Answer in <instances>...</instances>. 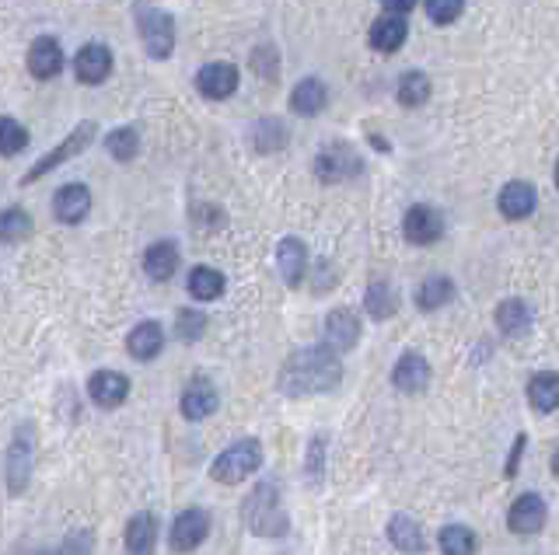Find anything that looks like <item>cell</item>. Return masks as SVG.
Masks as SVG:
<instances>
[{
	"label": "cell",
	"instance_id": "cell-1",
	"mask_svg": "<svg viewBox=\"0 0 559 555\" xmlns=\"http://www.w3.org/2000/svg\"><path fill=\"white\" fill-rule=\"evenodd\" d=\"M343 381V364L339 353L329 346H304V350L290 353L287 364L280 367V391L290 398L304 395H325V391L339 388Z\"/></svg>",
	"mask_w": 559,
	"mask_h": 555
},
{
	"label": "cell",
	"instance_id": "cell-2",
	"mask_svg": "<svg viewBox=\"0 0 559 555\" xmlns=\"http://www.w3.org/2000/svg\"><path fill=\"white\" fill-rule=\"evenodd\" d=\"M242 514H245V528L259 538H283L290 528L287 510H283V500L273 482H259V486L252 489Z\"/></svg>",
	"mask_w": 559,
	"mask_h": 555
},
{
	"label": "cell",
	"instance_id": "cell-3",
	"mask_svg": "<svg viewBox=\"0 0 559 555\" xmlns=\"http://www.w3.org/2000/svg\"><path fill=\"white\" fill-rule=\"evenodd\" d=\"M259 465H263V444L245 437V440H235L228 451L217 454L214 465H210V475H214V482H221V486H238V482H245L249 475H256Z\"/></svg>",
	"mask_w": 559,
	"mask_h": 555
},
{
	"label": "cell",
	"instance_id": "cell-4",
	"mask_svg": "<svg viewBox=\"0 0 559 555\" xmlns=\"http://www.w3.org/2000/svg\"><path fill=\"white\" fill-rule=\"evenodd\" d=\"M32 468H35V426L32 423H18L11 437V447H7L4 458V482L7 493L21 496L32 482Z\"/></svg>",
	"mask_w": 559,
	"mask_h": 555
},
{
	"label": "cell",
	"instance_id": "cell-5",
	"mask_svg": "<svg viewBox=\"0 0 559 555\" xmlns=\"http://www.w3.org/2000/svg\"><path fill=\"white\" fill-rule=\"evenodd\" d=\"M95 130H98V123H77L74 130L63 137V144L60 147H53V151L46 154V158H39L35 161L32 168H28L25 175H21V185H32V182H39L42 175H49L53 168H60V165H67L70 158H77L81 151H88L91 147V140H95Z\"/></svg>",
	"mask_w": 559,
	"mask_h": 555
},
{
	"label": "cell",
	"instance_id": "cell-6",
	"mask_svg": "<svg viewBox=\"0 0 559 555\" xmlns=\"http://www.w3.org/2000/svg\"><path fill=\"white\" fill-rule=\"evenodd\" d=\"M315 175H318V182H325V185L360 179V175H364V158H360L350 144H339L336 140V144H325L322 151H318Z\"/></svg>",
	"mask_w": 559,
	"mask_h": 555
},
{
	"label": "cell",
	"instance_id": "cell-7",
	"mask_svg": "<svg viewBox=\"0 0 559 555\" xmlns=\"http://www.w3.org/2000/svg\"><path fill=\"white\" fill-rule=\"evenodd\" d=\"M140 39H144V49L151 60H168L175 49V21L168 11H158V7H144L140 11Z\"/></svg>",
	"mask_w": 559,
	"mask_h": 555
},
{
	"label": "cell",
	"instance_id": "cell-8",
	"mask_svg": "<svg viewBox=\"0 0 559 555\" xmlns=\"http://www.w3.org/2000/svg\"><path fill=\"white\" fill-rule=\"evenodd\" d=\"M207 535H210V514L200 507H189L172 521L168 545H172V552H193L207 542Z\"/></svg>",
	"mask_w": 559,
	"mask_h": 555
},
{
	"label": "cell",
	"instance_id": "cell-9",
	"mask_svg": "<svg viewBox=\"0 0 559 555\" xmlns=\"http://www.w3.org/2000/svg\"><path fill=\"white\" fill-rule=\"evenodd\" d=\"M402 231H406V241H413V245H434V241H441L444 234V217L437 206H427V203H416L406 210V220H402Z\"/></svg>",
	"mask_w": 559,
	"mask_h": 555
},
{
	"label": "cell",
	"instance_id": "cell-10",
	"mask_svg": "<svg viewBox=\"0 0 559 555\" xmlns=\"http://www.w3.org/2000/svg\"><path fill=\"white\" fill-rule=\"evenodd\" d=\"M217 405H221V395H217L214 381H210V377H193V381L186 384V391H182L179 409L189 423H200V419L214 416Z\"/></svg>",
	"mask_w": 559,
	"mask_h": 555
},
{
	"label": "cell",
	"instance_id": "cell-11",
	"mask_svg": "<svg viewBox=\"0 0 559 555\" xmlns=\"http://www.w3.org/2000/svg\"><path fill=\"white\" fill-rule=\"evenodd\" d=\"M507 524L514 535H539L546 528V500L539 493H521L507 510Z\"/></svg>",
	"mask_w": 559,
	"mask_h": 555
},
{
	"label": "cell",
	"instance_id": "cell-12",
	"mask_svg": "<svg viewBox=\"0 0 559 555\" xmlns=\"http://www.w3.org/2000/svg\"><path fill=\"white\" fill-rule=\"evenodd\" d=\"M360 343V318L350 308H332L325 315V346L336 353H346Z\"/></svg>",
	"mask_w": 559,
	"mask_h": 555
},
{
	"label": "cell",
	"instance_id": "cell-13",
	"mask_svg": "<svg viewBox=\"0 0 559 555\" xmlns=\"http://www.w3.org/2000/svg\"><path fill=\"white\" fill-rule=\"evenodd\" d=\"M196 88L210 102H224L228 95L238 91V67L235 63H207V67L196 74Z\"/></svg>",
	"mask_w": 559,
	"mask_h": 555
},
{
	"label": "cell",
	"instance_id": "cell-14",
	"mask_svg": "<svg viewBox=\"0 0 559 555\" xmlns=\"http://www.w3.org/2000/svg\"><path fill=\"white\" fill-rule=\"evenodd\" d=\"M88 395L102 409H116V405H123L130 398V377L119 374V370H98L88 381Z\"/></svg>",
	"mask_w": 559,
	"mask_h": 555
},
{
	"label": "cell",
	"instance_id": "cell-15",
	"mask_svg": "<svg viewBox=\"0 0 559 555\" xmlns=\"http://www.w3.org/2000/svg\"><path fill=\"white\" fill-rule=\"evenodd\" d=\"M91 210V192L81 182H67L53 192V213L63 224H81Z\"/></svg>",
	"mask_w": 559,
	"mask_h": 555
},
{
	"label": "cell",
	"instance_id": "cell-16",
	"mask_svg": "<svg viewBox=\"0 0 559 555\" xmlns=\"http://www.w3.org/2000/svg\"><path fill=\"white\" fill-rule=\"evenodd\" d=\"M74 70L84 84H102L112 74V53L105 42H88L81 53L74 56Z\"/></svg>",
	"mask_w": 559,
	"mask_h": 555
},
{
	"label": "cell",
	"instance_id": "cell-17",
	"mask_svg": "<svg viewBox=\"0 0 559 555\" xmlns=\"http://www.w3.org/2000/svg\"><path fill=\"white\" fill-rule=\"evenodd\" d=\"M392 384L399 391H406V395H420L423 388L430 384V364L427 357H420V353H402L399 364L392 370Z\"/></svg>",
	"mask_w": 559,
	"mask_h": 555
},
{
	"label": "cell",
	"instance_id": "cell-18",
	"mask_svg": "<svg viewBox=\"0 0 559 555\" xmlns=\"http://www.w3.org/2000/svg\"><path fill=\"white\" fill-rule=\"evenodd\" d=\"M60 67H63L60 42H56L53 35H39V39L32 42V49H28V70H32V77L49 81V77L60 74Z\"/></svg>",
	"mask_w": 559,
	"mask_h": 555
},
{
	"label": "cell",
	"instance_id": "cell-19",
	"mask_svg": "<svg viewBox=\"0 0 559 555\" xmlns=\"http://www.w3.org/2000/svg\"><path fill=\"white\" fill-rule=\"evenodd\" d=\"M532 322H535L532 308H528V301H521V297H507V301L497 304V329L504 332L507 339H521L532 329Z\"/></svg>",
	"mask_w": 559,
	"mask_h": 555
},
{
	"label": "cell",
	"instance_id": "cell-20",
	"mask_svg": "<svg viewBox=\"0 0 559 555\" xmlns=\"http://www.w3.org/2000/svg\"><path fill=\"white\" fill-rule=\"evenodd\" d=\"M388 542L406 555L427 552V535H423V528L409 514H395L392 521H388Z\"/></svg>",
	"mask_w": 559,
	"mask_h": 555
},
{
	"label": "cell",
	"instance_id": "cell-21",
	"mask_svg": "<svg viewBox=\"0 0 559 555\" xmlns=\"http://www.w3.org/2000/svg\"><path fill=\"white\" fill-rule=\"evenodd\" d=\"M535 203H539V196H535V189L528 182H507L504 189H500L497 196V206L500 213H504L507 220H525L528 213L535 210Z\"/></svg>",
	"mask_w": 559,
	"mask_h": 555
},
{
	"label": "cell",
	"instance_id": "cell-22",
	"mask_svg": "<svg viewBox=\"0 0 559 555\" xmlns=\"http://www.w3.org/2000/svg\"><path fill=\"white\" fill-rule=\"evenodd\" d=\"M277 266L287 287H297L304 280V269H308V248L301 238H283L277 245Z\"/></svg>",
	"mask_w": 559,
	"mask_h": 555
},
{
	"label": "cell",
	"instance_id": "cell-23",
	"mask_svg": "<svg viewBox=\"0 0 559 555\" xmlns=\"http://www.w3.org/2000/svg\"><path fill=\"white\" fill-rule=\"evenodd\" d=\"M158 542V517L140 510L126 521V552L130 555H151Z\"/></svg>",
	"mask_w": 559,
	"mask_h": 555
},
{
	"label": "cell",
	"instance_id": "cell-24",
	"mask_svg": "<svg viewBox=\"0 0 559 555\" xmlns=\"http://www.w3.org/2000/svg\"><path fill=\"white\" fill-rule=\"evenodd\" d=\"M126 350H130L133 360H154L161 350H165V329L158 322H140L137 329L126 336Z\"/></svg>",
	"mask_w": 559,
	"mask_h": 555
},
{
	"label": "cell",
	"instance_id": "cell-25",
	"mask_svg": "<svg viewBox=\"0 0 559 555\" xmlns=\"http://www.w3.org/2000/svg\"><path fill=\"white\" fill-rule=\"evenodd\" d=\"M325 102H329V91H325V84L318 81V77H304V81H297L294 91H290V109L304 119L318 116V112L325 109Z\"/></svg>",
	"mask_w": 559,
	"mask_h": 555
},
{
	"label": "cell",
	"instance_id": "cell-26",
	"mask_svg": "<svg viewBox=\"0 0 559 555\" xmlns=\"http://www.w3.org/2000/svg\"><path fill=\"white\" fill-rule=\"evenodd\" d=\"M409 35V25L402 14H385V18H378L371 25V46L378 49V53H395V49L406 42Z\"/></svg>",
	"mask_w": 559,
	"mask_h": 555
},
{
	"label": "cell",
	"instance_id": "cell-27",
	"mask_svg": "<svg viewBox=\"0 0 559 555\" xmlns=\"http://www.w3.org/2000/svg\"><path fill=\"white\" fill-rule=\"evenodd\" d=\"M528 402H532V409L542 412V416L559 409V377L553 370L532 374V381H528Z\"/></svg>",
	"mask_w": 559,
	"mask_h": 555
},
{
	"label": "cell",
	"instance_id": "cell-28",
	"mask_svg": "<svg viewBox=\"0 0 559 555\" xmlns=\"http://www.w3.org/2000/svg\"><path fill=\"white\" fill-rule=\"evenodd\" d=\"M144 269H147V276L158 283L172 280L175 269H179V248H175L172 241H154L144 255Z\"/></svg>",
	"mask_w": 559,
	"mask_h": 555
},
{
	"label": "cell",
	"instance_id": "cell-29",
	"mask_svg": "<svg viewBox=\"0 0 559 555\" xmlns=\"http://www.w3.org/2000/svg\"><path fill=\"white\" fill-rule=\"evenodd\" d=\"M249 144L256 147L259 154H277V151H283V147L290 144V133H287V126H283L280 119L266 116V119H259V123L252 126Z\"/></svg>",
	"mask_w": 559,
	"mask_h": 555
},
{
	"label": "cell",
	"instance_id": "cell-30",
	"mask_svg": "<svg viewBox=\"0 0 559 555\" xmlns=\"http://www.w3.org/2000/svg\"><path fill=\"white\" fill-rule=\"evenodd\" d=\"M451 297H455V283H451L448 276H430V280H423L420 290H416V308L437 311V308H444Z\"/></svg>",
	"mask_w": 559,
	"mask_h": 555
},
{
	"label": "cell",
	"instance_id": "cell-31",
	"mask_svg": "<svg viewBox=\"0 0 559 555\" xmlns=\"http://www.w3.org/2000/svg\"><path fill=\"white\" fill-rule=\"evenodd\" d=\"M189 294H193L196 301H217V297L224 294V273L214 266H196L193 273H189Z\"/></svg>",
	"mask_w": 559,
	"mask_h": 555
},
{
	"label": "cell",
	"instance_id": "cell-32",
	"mask_svg": "<svg viewBox=\"0 0 559 555\" xmlns=\"http://www.w3.org/2000/svg\"><path fill=\"white\" fill-rule=\"evenodd\" d=\"M364 308H367V315H371L374 322H385V318H392L395 311H399V297H395V290L388 287L385 280H378V283H371V287H367Z\"/></svg>",
	"mask_w": 559,
	"mask_h": 555
},
{
	"label": "cell",
	"instance_id": "cell-33",
	"mask_svg": "<svg viewBox=\"0 0 559 555\" xmlns=\"http://www.w3.org/2000/svg\"><path fill=\"white\" fill-rule=\"evenodd\" d=\"M437 545H441L444 555H476L479 538L469 524H448V528L441 531V538H437Z\"/></svg>",
	"mask_w": 559,
	"mask_h": 555
},
{
	"label": "cell",
	"instance_id": "cell-34",
	"mask_svg": "<svg viewBox=\"0 0 559 555\" xmlns=\"http://www.w3.org/2000/svg\"><path fill=\"white\" fill-rule=\"evenodd\" d=\"M28 234H32V217H28L21 206H7V210H0V241H7V245H21Z\"/></svg>",
	"mask_w": 559,
	"mask_h": 555
},
{
	"label": "cell",
	"instance_id": "cell-35",
	"mask_svg": "<svg viewBox=\"0 0 559 555\" xmlns=\"http://www.w3.org/2000/svg\"><path fill=\"white\" fill-rule=\"evenodd\" d=\"M105 151L112 154L116 161H133L140 151V130L137 126H119V130H112L109 137H105Z\"/></svg>",
	"mask_w": 559,
	"mask_h": 555
},
{
	"label": "cell",
	"instance_id": "cell-36",
	"mask_svg": "<svg viewBox=\"0 0 559 555\" xmlns=\"http://www.w3.org/2000/svg\"><path fill=\"white\" fill-rule=\"evenodd\" d=\"M430 98V77L423 74V70H406L399 81V102L406 105V109H416V105H423Z\"/></svg>",
	"mask_w": 559,
	"mask_h": 555
},
{
	"label": "cell",
	"instance_id": "cell-37",
	"mask_svg": "<svg viewBox=\"0 0 559 555\" xmlns=\"http://www.w3.org/2000/svg\"><path fill=\"white\" fill-rule=\"evenodd\" d=\"M28 147V130L11 116H0V154H18Z\"/></svg>",
	"mask_w": 559,
	"mask_h": 555
},
{
	"label": "cell",
	"instance_id": "cell-38",
	"mask_svg": "<svg viewBox=\"0 0 559 555\" xmlns=\"http://www.w3.org/2000/svg\"><path fill=\"white\" fill-rule=\"evenodd\" d=\"M203 329H207V318H203L200 311L182 308L179 315H175V336H179L182 343H196V339L203 336Z\"/></svg>",
	"mask_w": 559,
	"mask_h": 555
},
{
	"label": "cell",
	"instance_id": "cell-39",
	"mask_svg": "<svg viewBox=\"0 0 559 555\" xmlns=\"http://www.w3.org/2000/svg\"><path fill=\"white\" fill-rule=\"evenodd\" d=\"M304 472H308V482H315V486L322 482V475H325V437H322V433H318V437H311Z\"/></svg>",
	"mask_w": 559,
	"mask_h": 555
},
{
	"label": "cell",
	"instance_id": "cell-40",
	"mask_svg": "<svg viewBox=\"0 0 559 555\" xmlns=\"http://www.w3.org/2000/svg\"><path fill=\"white\" fill-rule=\"evenodd\" d=\"M465 0H427V14L434 25H451L455 18H462Z\"/></svg>",
	"mask_w": 559,
	"mask_h": 555
},
{
	"label": "cell",
	"instance_id": "cell-41",
	"mask_svg": "<svg viewBox=\"0 0 559 555\" xmlns=\"http://www.w3.org/2000/svg\"><path fill=\"white\" fill-rule=\"evenodd\" d=\"M381 7H385L388 14H409L416 7V0H381Z\"/></svg>",
	"mask_w": 559,
	"mask_h": 555
},
{
	"label": "cell",
	"instance_id": "cell-42",
	"mask_svg": "<svg viewBox=\"0 0 559 555\" xmlns=\"http://www.w3.org/2000/svg\"><path fill=\"white\" fill-rule=\"evenodd\" d=\"M521 451H525V437H518V444H514V454H511V461H507V479H514V475H518Z\"/></svg>",
	"mask_w": 559,
	"mask_h": 555
},
{
	"label": "cell",
	"instance_id": "cell-43",
	"mask_svg": "<svg viewBox=\"0 0 559 555\" xmlns=\"http://www.w3.org/2000/svg\"><path fill=\"white\" fill-rule=\"evenodd\" d=\"M39 555H63V552H39Z\"/></svg>",
	"mask_w": 559,
	"mask_h": 555
}]
</instances>
